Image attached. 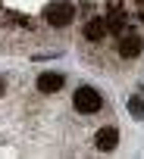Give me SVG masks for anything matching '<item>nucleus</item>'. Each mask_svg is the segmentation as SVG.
Wrapping results in <instances>:
<instances>
[{"mask_svg": "<svg viewBox=\"0 0 144 159\" xmlns=\"http://www.w3.org/2000/svg\"><path fill=\"white\" fill-rule=\"evenodd\" d=\"M72 16H75V10H72L69 0H53V3H47V7H44V19H47V25H53V28L69 25V22H72Z\"/></svg>", "mask_w": 144, "mask_h": 159, "instance_id": "1", "label": "nucleus"}, {"mask_svg": "<svg viewBox=\"0 0 144 159\" xmlns=\"http://www.w3.org/2000/svg\"><path fill=\"white\" fill-rule=\"evenodd\" d=\"M72 103H75V109L85 112V116H94V112H100V106H103V100H100V94H97L94 88H79L75 97H72Z\"/></svg>", "mask_w": 144, "mask_h": 159, "instance_id": "2", "label": "nucleus"}, {"mask_svg": "<svg viewBox=\"0 0 144 159\" xmlns=\"http://www.w3.org/2000/svg\"><path fill=\"white\" fill-rule=\"evenodd\" d=\"M141 50H144V41H141V34H138V31H128V34H122V38H119L116 53H119L122 59H135V56H141Z\"/></svg>", "mask_w": 144, "mask_h": 159, "instance_id": "3", "label": "nucleus"}, {"mask_svg": "<svg viewBox=\"0 0 144 159\" xmlns=\"http://www.w3.org/2000/svg\"><path fill=\"white\" fill-rule=\"evenodd\" d=\"M63 88V75L60 72H41L38 75V91L41 94H56Z\"/></svg>", "mask_w": 144, "mask_h": 159, "instance_id": "4", "label": "nucleus"}, {"mask_svg": "<svg viewBox=\"0 0 144 159\" xmlns=\"http://www.w3.org/2000/svg\"><path fill=\"white\" fill-rule=\"evenodd\" d=\"M94 143H97V150H116V143H119V131L116 128H100L97 131V137H94Z\"/></svg>", "mask_w": 144, "mask_h": 159, "instance_id": "5", "label": "nucleus"}, {"mask_svg": "<svg viewBox=\"0 0 144 159\" xmlns=\"http://www.w3.org/2000/svg\"><path fill=\"white\" fill-rule=\"evenodd\" d=\"M110 31H107V19H88L85 25V38L88 41H103Z\"/></svg>", "mask_w": 144, "mask_h": 159, "instance_id": "6", "label": "nucleus"}, {"mask_svg": "<svg viewBox=\"0 0 144 159\" xmlns=\"http://www.w3.org/2000/svg\"><path fill=\"white\" fill-rule=\"evenodd\" d=\"M128 109H132L135 116H141V112H144V100H132V103H128Z\"/></svg>", "mask_w": 144, "mask_h": 159, "instance_id": "7", "label": "nucleus"}, {"mask_svg": "<svg viewBox=\"0 0 144 159\" xmlns=\"http://www.w3.org/2000/svg\"><path fill=\"white\" fill-rule=\"evenodd\" d=\"M3 91H7V88H3V78H0V97H3Z\"/></svg>", "mask_w": 144, "mask_h": 159, "instance_id": "8", "label": "nucleus"}]
</instances>
